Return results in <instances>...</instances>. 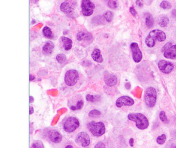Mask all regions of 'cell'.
Segmentation results:
<instances>
[{"label":"cell","mask_w":176,"mask_h":148,"mask_svg":"<svg viewBox=\"0 0 176 148\" xmlns=\"http://www.w3.org/2000/svg\"><path fill=\"white\" fill-rule=\"evenodd\" d=\"M129 119L135 122L136 127L138 129L145 130L149 126L147 118L142 113H131L128 116Z\"/></svg>","instance_id":"1"},{"label":"cell","mask_w":176,"mask_h":148,"mask_svg":"<svg viewBox=\"0 0 176 148\" xmlns=\"http://www.w3.org/2000/svg\"><path fill=\"white\" fill-rule=\"evenodd\" d=\"M157 93L156 89L153 87H148L145 94L146 105L149 108L155 106L157 102Z\"/></svg>","instance_id":"2"},{"label":"cell","mask_w":176,"mask_h":148,"mask_svg":"<svg viewBox=\"0 0 176 148\" xmlns=\"http://www.w3.org/2000/svg\"><path fill=\"white\" fill-rule=\"evenodd\" d=\"M88 127L90 132L95 136H101L105 133V125L102 122H90L88 125Z\"/></svg>","instance_id":"3"},{"label":"cell","mask_w":176,"mask_h":148,"mask_svg":"<svg viewBox=\"0 0 176 148\" xmlns=\"http://www.w3.org/2000/svg\"><path fill=\"white\" fill-rule=\"evenodd\" d=\"M80 122L76 118L70 117L66 120L64 125V129L68 133H71L78 127Z\"/></svg>","instance_id":"4"},{"label":"cell","mask_w":176,"mask_h":148,"mask_svg":"<svg viewBox=\"0 0 176 148\" xmlns=\"http://www.w3.org/2000/svg\"><path fill=\"white\" fill-rule=\"evenodd\" d=\"M78 73L75 70H71L67 72L65 76V81L67 86H75L78 80Z\"/></svg>","instance_id":"5"},{"label":"cell","mask_w":176,"mask_h":148,"mask_svg":"<svg viewBox=\"0 0 176 148\" xmlns=\"http://www.w3.org/2000/svg\"><path fill=\"white\" fill-rule=\"evenodd\" d=\"M131 49L132 53V57L133 61L135 63H139L142 61L143 53L140 47L136 42H133L131 44Z\"/></svg>","instance_id":"6"},{"label":"cell","mask_w":176,"mask_h":148,"mask_svg":"<svg viewBox=\"0 0 176 148\" xmlns=\"http://www.w3.org/2000/svg\"><path fill=\"white\" fill-rule=\"evenodd\" d=\"M82 12L85 16H90L92 15L95 7V4L89 0H83L82 2Z\"/></svg>","instance_id":"7"},{"label":"cell","mask_w":176,"mask_h":148,"mask_svg":"<svg viewBox=\"0 0 176 148\" xmlns=\"http://www.w3.org/2000/svg\"><path fill=\"white\" fill-rule=\"evenodd\" d=\"M75 141L77 144L83 147L88 146L90 144V138L85 132L78 133L75 138Z\"/></svg>","instance_id":"8"},{"label":"cell","mask_w":176,"mask_h":148,"mask_svg":"<svg viewBox=\"0 0 176 148\" xmlns=\"http://www.w3.org/2000/svg\"><path fill=\"white\" fill-rule=\"evenodd\" d=\"M158 67L161 72L168 74L172 72L174 66L172 63L164 60H161L158 62Z\"/></svg>","instance_id":"9"},{"label":"cell","mask_w":176,"mask_h":148,"mask_svg":"<svg viewBox=\"0 0 176 148\" xmlns=\"http://www.w3.org/2000/svg\"><path fill=\"white\" fill-rule=\"evenodd\" d=\"M76 1H67L61 3L60 6V8L61 12L66 14H70L72 13L75 7Z\"/></svg>","instance_id":"10"},{"label":"cell","mask_w":176,"mask_h":148,"mask_svg":"<svg viewBox=\"0 0 176 148\" xmlns=\"http://www.w3.org/2000/svg\"><path fill=\"white\" fill-rule=\"evenodd\" d=\"M134 104V100L127 96L119 97L116 102V105L118 108H121L123 106H131Z\"/></svg>","instance_id":"11"},{"label":"cell","mask_w":176,"mask_h":148,"mask_svg":"<svg viewBox=\"0 0 176 148\" xmlns=\"http://www.w3.org/2000/svg\"><path fill=\"white\" fill-rule=\"evenodd\" d=\"M149 35L151 36L152 37L154 38L155 40H157L159 41V42H163L166 40V36L164 32L163 31L159 29H155L153 31H151L149 32Z\"/></svg>","instance_id":"12"},{"label":"cell","mask_w":176,"mask_h":148,"mask_svg":"<svg viewBox=\"0 0 176 148\" xmlns=\"http://www.w3.org/2000/svg\"><path fill=\"white\" fill-rule=\"evenodd\" d=\"M104 82L107 86H113L117 84V77L114 74H106L104 77Z\"/></svg>","instance_id":"13"},{"label":"cell","mask_w":176,"mask_h":148,"mask_svg":"<svg viewBox=\"0 0 176 148\" xmlns=\"http://www.w3.org/2000/svg\"><path fill=\"white\" fill-rule=\"evenodd\" d=\"M164 56L167 59H175L176 58V44L172 46L164 53Z\"/></svg>","instance_id":"14"},{"label":"cell","mask_w":176,"mask_h":148,"mask_svg":"<svg viewBox=\"0 0 176 148\" xmlns=\"http://www.w3.org/2000/svg\"><path fill=\"white\" fill-rule=\"evenodd\" d=\"M49 138L52 142L58 144L61 142L62 136L58 131L52 130L49 133Z\"/></svg>","instance_id":"15"},{"label":"cell","mask_w":176,"mask_h":148,"mask_svg":"<svg viewBox=\"0 0 176 148\" xmlns=\"http://www.w3.org/2000/svg\"><path fill=\"white\" fill-rule=\"evenodd\" d=\"M92 57L94 61L97 62L102 63L104 61L101 51L99 49H94L92 53Z\"/></svg>","instance_id":"16"},{"label":"cell","mask_w":176,"mask_h":148,"mask_svg":"<svg viewBox=\"0 0 176 148\" xmlns=\"http://www.w3.org/2000/svg\"><path fill=\"white\" fill-rule=\"evenodd\" d=\"M54 48V45L53 43V42L51 41H48L44 44V45L42 48V51L44 54L49 55L52 53Z\"/></svg>","instance_id":"17"},{"label":"cell","mask_w":176,"mask_h":148,"mask_svg":"<svg viewBox=\"0 0 176 148\" xmlns=\"http://www.w3.org/2000/svg\"><path fill=\"white\" fill-rule=\"evenodd\" d=\"M77 38L78 40L80 41L83 40H84L85 41H90L92 40V37L90 33L81 32L77 34Z\"/></svg>","instance_id":"18"},{"label":"cell","mask_w":176,"mask_h":148,"mask_svg":"<svg viewBox=\"0 0 176 148\" xmlns=\"http://www.w3.org/2000/svg\"><path fill=\"white\" fill-rule=\"evenodd\" d=\"M61 40L63 43L64 48L66 51H69L71 49L72 47V41L70 39L65 37H62Z\"/></svg>","instance_id":"19"},{"label":"cell","mask_w":176,"mask_h":148,"mask_svg":"<svg viewBox=\"0 0 176 148\" xmlns=\"http://www.w3.org/2000/svg\"><path fill=\"white\" fill-rule=\"evenodd\" d=\"M145 43L146 45L149 48H153L155 44V40L154 39L153 37L148 34L145 39Z\"/></svg>","instance_id":"20"},{"label":"cell","mask_w":176,"mask_h":148,"mask_svg":"<svg viewBox=\"0 0 176 148\" xmlns=\"http://www.w3.org/2000/svg\"><path fill=\"white\" fill-rule=\"evenodd\" d=\"M153 24H154V19H153V17L151 15L148 14L146 17V25L148 27V28L151 29L153 27Z\"/></svg>","instance_id":"21"},{"label":"cell","mask_w":176,"mask_h":148,"mask_svg":"<svg viewBox=\"0 0 176 148\" xmlns=\"http://www.w3.org/2000/svg\"><path fill=\"white\" fill-rule=\"evenodd\" d=\"M169 19L166 17H162L160 19H159V24L161 27H165L167 26V25L169 24Z\"/></svg>","instance_id":"22"},{"label":"cell","mask_w":176,"mask_h":148,"mask_svg":"<svg viewBox=\"0 0 176 148\" xmlns=\"http://www.w3.org/2000/svg\"><path fill=\"white\" fill-rule=\"evenodd\" d=\"M104 17L106 21L110 22L113 20V18H114V14L111 11L108 10V11L105 12L104 14Z\"/></svg>","instance_id":"23"},{"label":"cell","mask_w":176,"mask_h":148,"mask_svg":"<svg viewBox=\"0 0 176 148\" xmlns=\"http://www.w3.org/2000/svg\"><path fill=\"white\" fill-rule=\"evenodd\" d=\"M43 34L44 35V37L47 38H51L52 36V32L51 29L48 27H44V29H43L42 31Z\"/></svg>","instance_id":"24"},{"label":"cell","mask_w":176,"mask_h":148,"mask_svg":"<svg viewBox=\"0 0 176 148\" xmlns=\"http://www.w3.org/2000/svg\"><path fill=\"white\" fill-rule=\"evenodd\" d=\"M56 60L61 64H63L67 61V58L63 53H60L56 56Z\"/></svg>","instance_id":"25"},{"label":"cell","mask_w":176,"mask_h":148,"mask_svg":"<svg viewBox=\"0 0 176 148\" xmlns=\"http://www.w3.org/2000/svg\"><path fill=\"white\" fill-rule=\"evenodd\" d=\"M160 7L163 10H169L172 8V4L170 2L167 1H163L160 4Z\"/></svg>","instance_id":"26"},{"label":"cell","mask_w":176,"mask_h":148,"mask_svg":"<svg viewBox=\"0 0 176 148\" xmlns=\"http://www.w3.org/2000/svg\"><path fill=\"white\" fill-rule=\"evenodd\" d=\"M108 6L109 8H111L112 9L115 10L116 8H117L118 6V2L117 1H113V0H110L108 1V3H107Z\"/></svg>","instance_id":"27"},{"label":"cell","mask_w":176,"mask_h":148,"mask_svg":"<svg viewBox=\"0 0 176 148\" xmlns=\"http://www.w3.org/2000/svg\"><path fill=\"white\" fill-rule=\"evenodd\" d=\"M166 140V136L165 135V134H162L157 137V142L158 144L162 145L164 144Z\"/></svg>","instance_id":"28"},{"label":"cell","mask_w":176,"mask_h":148,"mask_svg":"<svg viewBox=\"0 0 176 148\" xmlns=\"http://www.w3.org/2000/svg\"><path fill=\"white\" fill-rule=\"evenodd\" d=\"M100 114H101V113L99 111L97 110H94L91 111L89 112L88 115L90 117L96 118L99 116Z\"/></svg>","instance_id":"29"},{"label":"cell","mask_w":176,"mask_h":148,"mask_svg":"<svg viewBox=\"0 0 176 148\" xmlns=\"http://www.w3.org/2000/svg\"><path fill=\"white\" fill-rule=\"evenodd\" d=\"M159 117H160V119L161 120L162 122H167V120H168V119H167V117L166 115V113H165V112L164 111H162L160 112V114H159Z\"/></svg>","instance_id":"30"},{"label":"cell","mask_w":176,"mask_h":148,"mask_svg":"<svg viewBox=\"0 0 176 148\" xmlns=\"http://www.w3.org/2000/svg\"><path fill=\"white\" fill-rule=\"evenodd\" d=\"M31 148H44V146L41 141H37L33 143Z\"/></svg>","instance_id":"31"},{"label":"cell","mask_w":176,"mask_h":148,"mask_svg":"<svg viewBox=\"0 0 176 148\" xmlns=\"http://www.w3.org/2000/svg\"><path fill=\"white\" fill-rule=\"evenodd\" d=\"M96 96H94L93 95H87L86 96V100L89 101V102H92L94 103L97 100V99L96 98Z\"/></svg>","instance_id":"32"},{"label":"cell","mask_w":176,"mask_h":148,"mask_svg":"<svg viewBox=\"0 0 176 148\" xmlns=\"http://www.w3.org/2000/svg\"><path fill=\"white\" fill-rule=\"evenodd\" d=\"M129 11L130 12V13L132 14V15H133L135 17H138V12H136V10L134 9V8L133 7H131L130 9H129Z\"/></svg>","instance_id":"33"},{"label":"cell","mask_w":176,"mask_h":148,"mask_svg":"<svg viewBox=\"0 0 176 148\" xmlns=\"http://www.w3.org/2000/svg\"><path fill=\"white\" fill-rule=\"evenodd\" d=\"M83 105H84V103H83L82 100H81L78 101L77 106H75L77 110H80V109H81V108H82Z\"/></svg>","instance_id":"34"},{"label":"cell","mask_w":176,"mask_h":148,"mask_svg":"<svg viewBox=\"0 0 176 148\" xmlns=\"http://www.w3.org/2000/svg\"><path fill=\"white\" fill-rule=\"evenodd\" d=\"M95 148H106L105 144L101 142H99L97 143L95 147Z\"/></svg>","instance_id":"35"},{"label":"cell","mask_w":176,"mask_h":148,"mask_svg":"<svg viewBox=\"0 0 176 148\" xmlns=\"http://www.w3.org/2000/svg\"><path fill=\"white\" fill-rule=\"evenodd\" d=\"M172 46V44L171 43H167L164 46H163V48H162V51H165L166 50L169 49V48H170Z\"/></svg>","instance_id":"36"},{"label":"cell","mask_w":176,"mask_h":148,"mask_svg":"<svg viewBox=\"0 0 176 148\" xmlns=\"http://www.w3.org/2000/svg\"><path fill=\"white\" fill-rule=\"evenodd\" d=\"M136 4L138 6H139V7H142V6H143V3H142V1H139V0L136 1Z\"/></svg>","instance_id":"37"},{"label":"cell","mask_w":176,"mask_h":148,"mask_svg":"<svg viewBox=\"0 0 176 148\" xmlns=\"http://www.w3.org/2000/svg\"><path fill=\"white\" fill-rule=\"evenodd\" d=\"M134 139L133 138L130 139V140H129V144H130V146L131 147H133V146H134Z\"/></svg>","instance_id":"38"},{"label":"cell","mask_w":176,"mask_h":148,"mask_svg":"<svg viewBox=\"0 0 176 148\" xmlns=\"http://www.w3.org/2000/svg\"><path fill=\"white\" fill-rule=\"evenodd\" d=\"M33 113H34V108L32 106H30V114L31 115V114H33Z\"/></svg>","instance_id":"39"},{"label":"cell","mask_w":176,"mask_h":148,"mask_svg":"<svg viewBox=\"0 0 176 148\" xmlns=\"http://www.w3.org/2000/svg\"><path fill=\"white\" fill-rule=\"evenodd\" d=\"M34 76H33V75H30V81H32V80H34Z\"/></svg>","instance_id":"40"},{"label":"cell","mask_w":176,"mask_h":148,"mask_svg":"<svg viewBox=\"0 0 176 148\" xmlns=\"http://www.w3.org/2000/svg\"><path fill=\"white\" fill-rule=\"evenodd\" d=\"M34 101V98L32 96H30V103H32Z\"/></svg>","instance_id":"41"},{"label":"cell","mask_w":176,"mask_h":148,"mask_svg":"<svg viewBox=\"0 0 176 148\" xmlns=\"http://www.w3.org/2000/svg\"><path fill=\"white\" fill-rule=\"evenodd\" d=\"M70 108H71L72 110L73 111L76 110H77V108H76V107L75 106H71V107H70Z\"/></svg>","instance_id":"42"},{"label":"cell","mask_w":176,"mask_h":148,"mask_svg":"<svg viewBox=\"0 0 176 148\" xmlns=\"http://www.w3.org/2000/svg\"><path fill=\"white\" fill-rule=\"evenodd\" d=\"M65 148H73V147L72 146H70V145H68V146H66Z\"/></svg>","instance_id":"43"},{"label":"cell","mask_w":176,"mask_h":148,"mask_svg":"<svg viewBox=\"0 0 176 148\" xmlns=\"http://www.w3.org/2000/svg\"></svg>","instance_id":"44"}]
</instances>
